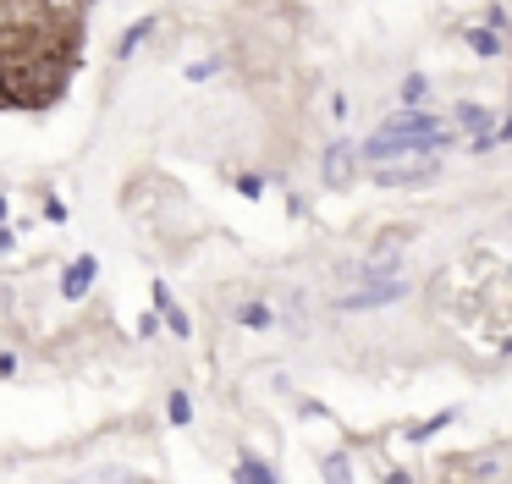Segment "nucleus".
I'll list each match as a JSON object with an SVG mask.
<instances>
[{
    "instance_id": "nucleus-1",
    "label": "nucleus",
    "mask_w": 512,
    "mask_h": 484,
    "mask_svg": "<svg viewBox=\"0 0 512 484\" xmlns=\"http://www.w3.org/2000/svg\"><path fill=\"white\" fill-rule=\"evenodd\" d=\"M446 143H452V132H446L441 121L430 116V110L408 105L402 116L380 121V127L369 132L364 143H358V160H369V165H386V160H402V154H441Z\"/></svg>"
},
{
    "instance_id": "nucleus-2",
    "label": "nucleus",
    "mask_w": 512,
    "mask_h": 484,
    "mask_svg": "<svg viewBox=\"0 0 512 484\" xmlns=\"http://www.w3.org/2000/svg\"><path fill=\"white\" fill-rule=\"evenodd\" d=\"M408 297V281L391 275V281H364L358 292L336 297V314H369V308H386V303H402Z\"/></svg>"
},
{
    "instance_id": "nucleus-3",
    "label": "nucleus",
    "mask_w": 512,
    "mask_h": 484,
    "mask_svg": "<svg viewBox=\"0 0 512 484\" xmlns=\"http://www.w3.org/2000/svg\"><path fill=\"white\" fill-rule=\"evenodd\" d=\"M435 176V154H402V160L375 165V182L380 187H419Z\"/></svg>"
},
{
    "instance_id": "nucleus-4",
    "label": "nucleus",
    "mask_w": 512,
    "mask_h": 484,
    "mask_svg": "<svg viewBox=\"0 0 512 484\" xmlns=\"http://www.w3.org/2000/svg\"><path fill=\"white\" fill-rule=\"evenodd\" d=\"M353 165H358V143L336 138L331 149H325V160H320V176H325V187H347V182H353Z\"/></svg>"
},
{
    "instance_id": "nucleus-5",
    "label": "nucleus",
    "mask_w": 512,
    "mask_h": 484,
    "mask_svg": "<svg viewBox=\"0 0 512 484\" xmlns=\"http://www.w3.org/2000/svg\"><path fill=\"white\" fill-rule=\"evenodd\" d=\"M457 127L474 132V143H468L474 154H485L490 143H496V138H490V132H496V116H490L485 105H468V99H463V105H457Z\"/></svg>"
},
{
    "instance_id": "nucleus-6",
    "label": "nucleus",
    "mask_w": 512,
    "mask_h": 484,
    "mask_svg": "<svg viewBox=\"0 0 512 484\" xmlns=\"http://www.w3.org/2000/svg\"><path fill=\"white\" fill-rule=\"evenodd\" d=\"M94 281H100V259H94V253H83V259H72V270L61 275V297H67V303H78V297H89Z\"/></svg>"
},
{
    "instance_id": "nucleus-7",
    "label": "nucleus",
    "mask_w": 512,
    "mask_h": 484,
    "mask_svg": "<svg viewBox=\"0 0 512 484\" xmlns=\"http://www.w3.org/2000/svg\"><path fill=\"white\" fill-rule=\"evenodd\" d=\"M391 275H402V248H397V242L375 248L364 264H358V281H391Z\"/></svg>"
},
{
    "instance_id": "nucleus-8",
    "label": "nucleus",
    "mask_w": 512,
    "mask_h": 484,
    "mask_svg": "<svg viewBox=\"0 0 512 484\" xmlns=\"http://www.w3.org/2000/svg\"><path fill=\"white\" fill-rule=\"evenodd\" d=\"M155 308H160V314H166V325L177 330L182 341L193 336V319H188V314H182V308H177V297H171V286H166V281H155Z\"/></svg>"
},
{
    "instance_id": "nucleus-9",
    "label": "nucleus",
    "mask_w": 512,
    "mask_h": 484,
    "mask_svg": "<svg viewBox=\"0 0 512 484\" xmlns=\"http://www.w3.org/2000/svg\"><path fill=\"white\" fill-rule=\"evenodd\" d=\"M468 50H474L479 61H496V55L507 50V39H501V28H490V22H479V28H468Z\"/></svg>"
},
{
    "instance_id": "nucleus-10",
    "label": "nucleus",
    "mask_w": 512,
    "mask_h": 484,
    "mask_svg": "<svg viewBox=\"0 0 512 484\" xmlns=\"http://www.w3.org/2000/svg\"><path fill=\"white\" fill-rule=\"evenodd\" d=\"M452 424H457V407H446V413H435V418H424V424H413L408 440H413V446H424V440H435L441 429H452Z\"/></svg>"
},
{
    "instance_id": "nucleus-11",
    "label": "nucleus",
    "mask_w": 512,
    "mask_h": 484,
    "mask_svg": "<svg viewBox=\"0 0 512 484\" xmlns=\"http://www.w3.org/2000/svg\"><path fill=\"white\" fill-rule=\"evenodd\" d=\"M149 33H155V17H138L133 28L122 33V44H116V55H122V61H127V55H138V44H144Z\"/></svg>"
},
{
    "instance_id": "nucleus-12",
    "label": "nucleus",
    "mask_w": 512,
    "mask_h": 484,
    "mask_svg": "<svg viewBox=\"0 0 512 484\" xmlns=\"http://www.w3.org/2000/svg\"><path fill=\"white\" fill-rule=\"evenodd\" d=\"M237 325L265 330V325H276V308H270V303H243V308H237Z\"/></svg>"
},
{
    "instance_id": "nucleus-13",
    "label": "nucleus",
    "mask_w": 512,
    "mask_h": 484,
    "mask_svg": "<svg viewBox=\"0 0 512 484\" xmlns=\"http://www.w3.org/2000/svg\"><path fill=\"white\" fill-rule=\"evenodd\" d=\"M424 99H430V77L408 72V77H402V105H424Z\"/></svg>"
},
{
    "instance_id": "nucleus-14",
    "label": "nucleus",
    "mask_w": 512,
    "mask_h": 484,
    "mask_svg": "<svg viewBox=\"0 0 512 484\" xmlns=\"http://www.w3.org/2000/svg\"><path fill=\"white\" fill-rule=\"evenodd\" d=\"M237 479H254V484H276V468H270V462H259V457H243V462H237Z\"/></svg>"
},
{
    "instance_id": "nucleus-15",
    "label": "nucleus",
    "mask_w": 512,
    "mask_h": 484,
    "mask_svg": "<svg viewBox=\"0 0 512 484\" xmlns=\"http://www.w3.org/2000/svg\"><path fill=\"white\" fill-rule=\"evenodd\" d=\"M166 418H171V424H188V418H193V402H188V391H171V402H166Z\"/></svg>"
},
{
    "instance_id": "nucleus-16",
    "label": "nucleus",
    "mask_w": 512,
    "mask_h": 484,
    "mask_svg": "<svg viewBox=\"0 0 512 484\" xmlns=\"http://www.w3.org/2000/svg\"><path fill=\"white\" fill-rule=\"evenodd\" d=\"M325 479L347 484V479H353V462H347V457H325Z\"/></svg>"
},
{
    "instance_id": "nucleus-17",
    "label": "nucleus",
    "mask_w": 512,
    "mask_h": 484,
    "mask_svg": "<svg viewBox=\"0 0 512 484\" xmlns=\"http://www.w3.org/2000/svg\"><path fill=\"white\" fill-rule=\"evenodd\" d=\"M215 72H221V61H193V66H188L193 83H204V77H215Z\"/></svg>"
},
{
    "instance_id": "nucleus-18",
    "label": "nucleus",
    "mask_w": 512,
    "mask_h": 484,
    "mask_svg": "<svg viewBox=\"0 0 512 484\" xmlns=\"http://www.w3.org/2000/svg\"><path fill=\"white\" fill-rule=\"evenodd\" d=\"M237 193H243V198H259V193H265V182H259V176H237Z\"/></svg>"
},
{
    "instance_id": "nucleus-19",
    "label": "nucleus",
    "mask_w": 512,
    "mask_h": 484,
    "mask_svg": "<svg viewBox=\"0 0 512 484\" xmlns=\"http://www.w3.org/2000/svg\"><path fill=\"white\" fill-rule=\"evenodd\" d=\"M490 138H496V143H512V110H507V121H501V127L490 132Z\"/></svg>"
},
{
    "instance_id": "nucleus-20",
    "label": "nucleus",
    "mask_w": 512,
    "mask_h": 484,
    "mask_svg": "<svg viewBox=\"0 0 512 484\" xmlns=\"http://www.w3.org/2000/svg\"><path fill=\"white\" fill-rule=\"evenodd\" d=\"M6 374H17V352H0V380H6Z\"/></svg>"
},
{
    "instance_id": "nucleus-21",
    "label": "nucleus",
    "mask_w": 512,
    "mask_h": 484,
    "mask_svg": "<svg viewBox=\"0 0 512 484\" xmlns=\"http://www.w3.org/2000/svg\"><path fill=\"white\" fill-rule=\"evenodd\" d=\"M0 105H12V77H6V66H0Z\"/></svg>"
},
{
    "instance_id": "nucleus-22",
    "label": "nucleus",
    "mask_w": 512,
    "mask_h": 484,
    "mask_svg": "<svg viewBox=\"0 0 512 484\" xmlns=\"http://www.w3.org/2000/svg\"><path fill=\"white\" fill-rule=\"evenodd\" d=\"M6 248H12V231H6V226H0V253H6Z\"/></svg>"
},
{
    "instance_id": "nucleus-23",
    "label": "nucleus",
    "mask_w": 512,
    "mask_h": 484,
    "mask_svg": "<svg viewBox=\"0 0 512 484\" xmlns=\"http://www.w3.org/2000/svg\"><path fill=\"white\" fill-rule=\"evenodd\" d=\"M6 209H12V204H6V198H0V226H6Z\"/></svg>"
}]
</instances>
